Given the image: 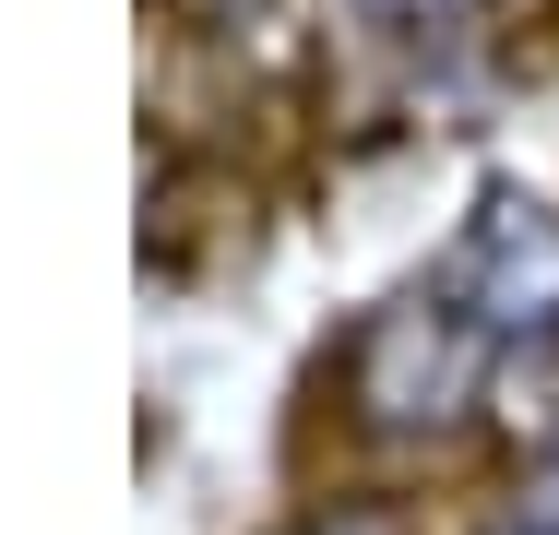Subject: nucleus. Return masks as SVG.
Here are the masks:
<instances>
[{"instance_id":"nucleus-3","label":"nucleus","mask_w":559,"mask_h":535,"mask_svg":"<svg viewBox=\"0 0 559 535\" xmlns=\"http://www.w3.org/2000/svg\"><path fill=\"white\" fill-rule=\"evenodd\" d=\"M310 535H369V524H310Z\"/></svg>"},{"instance_id":"nucleus-2","label":"nucleus","mask_w":559,"mask_h":535,"mask_svg":"<svg viewBox=\"0 0 559 535\" xmlns=\"http://www.w3.org/2000/svg\"><path fill=\"white\" fill-rule=\"evenodd\" d=\"M381 12H452V0H381Z\"/></svg>"},{"instance_id":"nucleus-1","label":"nucleus","mask_w":559,"mask_h":535,"mask_svg":"<svg viewBox=\"0 0 559 535\" xmlns=\"http://www.w3.org/2000/svg\"><path fill=\"white\" fill-rule=\"evenodd\" d=\"M500 535H559V512H524V524H500Z\"/></svg>"}]
</instances>
